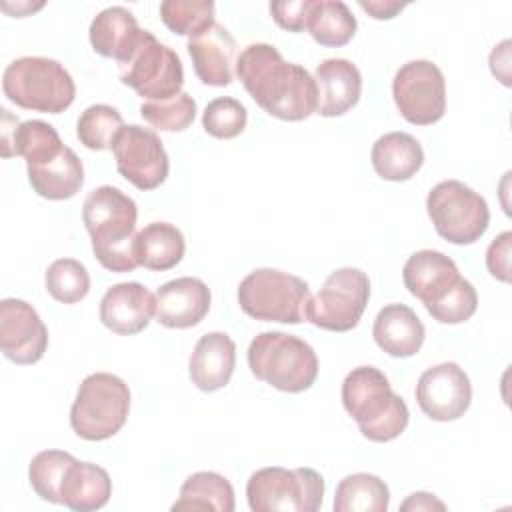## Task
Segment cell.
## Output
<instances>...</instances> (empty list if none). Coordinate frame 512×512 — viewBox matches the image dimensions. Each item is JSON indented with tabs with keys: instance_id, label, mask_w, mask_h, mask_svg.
<instances>
[{
	"instance_id": "1",
	"label": "cell",
	"mask_w": 512,
	"mask_h": 512,
	"mask_svg": "<svg viewBox=\"0 0 512 512\" xmlns=\"http://www.w3.org/2000/svg\"><path fill=\"white\" fill-rule=\"evenodd\" d=\"M236 76L252 100L274 118L300 122L318 108L314 76L304 66L286 62L272 44H248L236 60Z\"/></svg>"
},
{
	"instance_id": "2",
	"label": "cell",
	"mask_w": 512,
	"mask_h": 512,
	"mask_svg": "<svg viewBox=\"0 0 512 512\" xmlns=\"http://www.w3.org/2000/svg\"><path fill=\"white\" fill-rule=\"evenodd\" d=\"M136 202L116 186H98L82 204V220L96 260L110 272H132L136 256Z\"/></svg>"
},
{
	"instance_id": "3",
	"label": "cell",
	"mask_w": 512,
	"mask_h": 512,
	"mask_svg": "<svg viewBox=\"0 0 512 512\" xmlns=\"http://www.w3.org/2000/svg\"><path fill=\"white\" fill-rule=\"evenodd\" d=\"M342 404L370 442L398 438L410 420L406 402L392 392L386 374L374 366H358L346 374Z\"/></svg>"
},
{
	"instance_id": "4",
	"label": "cell",
	"mask_w": 512,
	"mask_h": 512,
	"mask_svg": "<svg viewBox=\"0 0 512 512\" xmlns=\"http://www.w3.org/2000/svg\"><path fill=\"white\" fill-rule=\"evenodd\" d=\"M248 366L258 380L290 394L308 390L318 376L314 348L302 338L280 330L254 336L248 346Z\"/></svg>"
},
{
	"instance_id": "5",
	"label": "cell",
	"mask_w": 512,
	"mask_h": 512,
	"mask_svg": "<svg viewBox=\"0 0 512 512\" xmlns=\"http://www.w3.org/2000/svg\"><path fill=\"white\" fill-rule=\"evenodd\" d=\"M4 96L20 108L60 114L76 96L70 72L54 58L22 56L12 60L2 74Z\"/></svg>"
},
{
	"instance_id": "6",
	"label": "cell",
	"mask_w": 512,
	"mask_h": 512,
	"mask_svg": "<svg viewBox=\"0 0 512 512\" xmlns=\"http://www.w3.org/2000/svg\"><path fill=\"white\" fill-rule=\"evenodd\" d=\"M130 412L128 384L110 372L88 374L78 386L70 408V426L76 436L100 442L112 438Z\"/></svg>"
},
{
	"instance_id": "7",
	"label": "cell",
	"mask_w": 512,
	"mask_h": 512,
	"mask_svg": "<svg viewBox=\"0 0 512 512\" xmlns=\"http://www.w3.org/2000/svg\"><path fill=\"white\" fill-rule=\"evenodd\" d=\"M308 300V282L276 268H256L238 286L240 308L262 322L300 324Z\"/></svg>"
},
{
	"instance_id": "8",
	"label": "cell",
	"mask_w": 512,
	"mask_h": 512,
	"mask_svg": "<svg viewBox=\"0 0 512 512\" xmlns=\"http://www.w3.org/2000/svg\"><path fill=\"white\" fill-rule=\"evenodd\" d=\"M246 498L252 512H316L324 478L314 468H260L246 482Z\"/></svg>"
},
{
	"instance_id": "9",
	"label": "cell",
	"mask_w": 512,
	"mask_h": 512,
	"mask_svg": "<svg viewBox=\"0 0 512 512\" xmlns=\"http://www.w3.org/2000/svg\"><path fill=\"white\" fill-rule=\"evenodd\" d=\"M426 210L436 232L458 246L480 240L490 224L486 200L460 180H442L426 196Z\"/></svg>"
},
{
	"instance_id": "10",
	"label": "cell",
	"mask_w": 512,
	"mask_h": 512,
	"mask_svg": "<svg viewBox=\"0 0 512 512\" xmlns=\"http://www.w3.org/2000/svg\"><path fill=\"white\" fill-rule=\"evenodd\" d=\"M370 300V280L360 268H338L310 296L304 318L330 332H348L358 326Z\"/></svg>"
},
{
	"instance_id": "11",
	"label": "cell",
	"mask_w": 512,
	"mask_h": 512,
	"mask_svg": "<svg viewBox=\"0 0 512 512\" xmlns=\"http://www.w3.org/2000/svg\"><path fill=\"white\" fill-rule=\"evenodd\" d=\"M120 80L142 98L168 100L180 94L184 70L178 54L144 30L130 60L120 64Z\"/></svg>"
},
{
	"instance_id": "12",
	"label": "cell",
	"mask_w": 512,
	"mask_h": 512,
	"mask_svg": "<svg viewBox=\"0 0 512 512\" xmlns=\"http://www.w3.org/2000/svg\"><path fill=\"white\" fill-rule=\"evenodd\" d=\"M392 96L402 118L416 126L436 124L446 112V80L430 60H410L392 80Z\"/></svg>"
},
{
	"instance_id": "13",
	"label": "cell",
	"mask_w": 512,
	"mask_h": 512,
	"mask_svg": "<svg viewBox=\"0 0 512 512\" xmlns=\"http://www.w3.org/2000/svg\"><path fill=\"white\" fill-rule=\"evenodd\" d=\"M112 154L120 176L138 190H154L168 176V154L160 136L150 128L124 126L112 144Z\"/></svg>"
},
{
	"instance_id": "14",
	"label": "cell",
	"mask_w": 512,
	"mask_h": 512,
	"mask_svg": "<svg viewBox=\"0 0 512 512\" xmlns=\"http://www.w3.org/2000/svg\"><path fill=\"white\" fill-rule=\"evenodd\" d=\"M414 394L420 410L430 420L452 422L470 408L472 384L456 362H442L422 372Z\"/></svg>"
},
{
	"instance_id": "15",
	"label": "cell",
	"mask_w": 512,
	"mask_h": 512,
	"mask_svg": "<svg viewBox=\"0 0 512 512\" xmlns=\"http://www.w3.org/2000/svg\"><path fill=\"white\" fill-rule=\"evenodd\" d=\"M0 348L20 366L36 364L48 348V330L38 312L20 298L0 302Z\"/></svg>"
},
{
	"instance_id": "16",
	"label": "cell",
	"mask_w": 512,
	"mask_h": 512,
	"mask_svg": "<svg viewBox=\"0 0 512 512\" xmlns=\"http://www.w3.org/2000/svg\"><path fill=\"white\" fill-rule=\"evenodd\" d=\"M156 314V296L140 282H120L100 300V322L120 336L142 332Z\"/></svg>"
},
{
	"instance_id": "17",
	"label": "cell",
	"mask_w": 512,
	"mask_h": 512,
	"mask_svg": "<svg viewBox=\"0 0 512 512\" xmlns=\"http://www.w3.org/2000/svg\"><path fill=\"white\" fill-rule=\"evenodd\" d=\"M210 302V290L200 278L182 276L158 288L154 316L166 328H192L204 320Z\"/></svg>"
},
{
	"instance_id": "18",
	"label": "cell",
	"mask_w": 512,
	"mask_h": 512,
	"mask_svg": "<svg viewBox=\"0 0 512 512\" xmlns=\"http://www.w3.org/2000/svg\"><path fill=\"white\" fill-rule=\"evenodd\" d=\"M188 54L202 84L228 86L234 80L236 40L218 22L188 40Z\"/></svg>"
},
{
	"instance_id": "19",
	"label": "cell",
	"mask_w": 512,
	"mask_h": 512,
	"mask_svg": "<svg viewBox=\"0 0 512 512\" xmlns=\"http://www.w3.org/2000/svg\"><path fill=\"white\" fill-rule=\"evenodd\" d=\"M460 278L454 260L438 250H418L402 268L404 286L424 308L438 302Z\"/></svg>"
},
{
	"instance_id": "20",
	"label": "cell",
	"mask_w": 512,
	"mask_h": 512,
	"mask_svg": "<svg viewBox=\"0 0 512 512\" xmlns=\"http://www.w3.org/2000/svg\"><path fill=\"white\" fill-rule=\"evenodd\" d=\"M318 88L316 112L324 118L346 114L354 108L362 94V74L346 58H328L318 64L314 72Z\"/></svg>"
},
{
	"instance_id": "21",
	"label": "cell",
	"mask_w": 512,
	"mask_h": 512,
	"mask_svg": "<svg viewBox=\"0 0 512 512\" xmlns=\"http://www.w3.org/2000/svg\"><path fill=\"white\" fill-rule=\"evenodd\" d=\"M236 366V344L224 332H208L196 342L188 374L192 384L202 392H216L224 388Z\"/></svg>"
},
{
	"instance_id": "22",
	"label": "cell",
	"mask_w": 512,
	"mask_h": 512,
	"mask_svg": "<svg viewBox=\"0 0 512 512\" xmlns=\"http://www.w3.org/2000/svg\"><path fill=\"white\" fill-rule=\"evenodd\" d=\"M142 32L144 30L138 26L134 14L128 8L110 6L94 16L88 36L96 54L124 64L138 48Z\"/></svg>"
},
{
	"instance_id": "23",
	"label": "cell",
	"mask_w": 512,
	"mask_h": 512,
	"mask_svg": "<svg viewBox=\"0 0 512 512\" xmlns=\"http://www.w3.org/2000/svg\"><path fill=\"white\" fill-rule=\"evenodd\" d=\"M372 336L388 356L410 358L422 348L426 330L412 308L406 304H388L376 314Z\"/></svg>"
},
{
	"instance_id": "24",
	"label": "cell",
	"mask_w": 512,
	"mask_h": 512,
	"mask_svg": "<svg viewBox=\"0 0 512 512\" xmlns=\"http://www.w3.org/2000/svg\"><path fill=\"white\" fill-rule=\"evenodd\" d=\"M26 168L32 190L48 200H68L84 184L82 160L68 146L56 158Z\"/></svg>"
},
{
	"instance_id": "25",
	"label": "cell",
	"mask_w": 512,
	"mask_h": 512,
	"mask_svg": "<svg viewBox=\"0 0 512 512\" xmlns=\"http://www.w3.org/2000/svg\"><path fill=\"white\" fill-rule=\"evenodd\" d=\"M376 174L390 182L410 180L424 164L420 142L406 132H388L380 136L370 152Z\"/></svg>"
},
{
	"instance_id": "26",
	"label": "cell",
	"mask_w": 512,
	"mask_h": 512,
	"mask_svg": "<svg viewBox=\"0 0 512 512\" xmlns=\"http://www.w3.org/2000/svg\"><path fill=\"white\" fill-rule=\"evenodd\" d=\"M62 504L76 512L100 510L112 496V480L108 472L92 462L76 460L60 488Z\"/></svg>"
},
{
	"instance_id": "27",
	"label": "cell",
	"mask_w": 512,
	"mask_h": 512,
	"mask_svg": "<svg viewBox=\"0 0 512 512\" xmlns=\"http://www.w3.org/2000/svg\"><path fill=\"white\" fill-rule=\"evenodd\" d=\"M186 252V242L182 232L170 222H150L136 236V256L138 264L164 272L180 264Z\"/></svg>"
},
{
	"instance_id": "28",
	"label": "cell",
	"mask_w": 512,
	"mask_h": 512,
	"mask_svg": "<svg viewBox=\"0 0 512 512\" xmlns=\"http://www.w3.org/2000/svg\"><path fill=\"white\" fill-rule=\"evenodd\" d=\"M234 488L218 472L202 470L194 472L180 486V498L172 504V510H216L232 512Z\"/></svg>"
},
{
	"instance_id": "29",
	"label": "cell",
	"mask_w": 512,
	"mask_h": 512,
	"mask_svg": "<svg viewBox=\"0 0 512 512\" xmlns=\"http://www.w3.org/2000/svg\"><path fill=\"white\" fill-rule=\"evenodd\" d=\"M390 506L388 484L368 472L348 474L334 494V512H386Z\"/></svg>"
},
{
	"instance_id": "30",
	"label": "cell",
	"mask_w": 512,
	"mask_h": 512,
	"mask_svg": "<svg viewBox=\"0 0 512 512\" xmlns=\"http://www.w3.org/2000/svg\"><path fill=\"white\" fill-rule=\"evenodd\" d=\"M358 22L350 8L340 0H316L308 18V32L320 46L338 48L356 34Z\"/></svg>"
},
{
	"instance_id": "31",
	"label": "cell",
	"mask_w": 512,
	"mask_h": 512,
	"mask_svg": "<svg viewBox=\"0 0 512 512\" xmlns=\"http://www.w3.org/2000/svg\"><path fill=\"white\" fill-rule=\"evenodd\" d=\"M76 462L70 452L64 450H42L28 466V480L32 490L46 502L62 504L60 488L68 468Z\"/></svg>"
},
{
	"instance_id": "32",
	"label": "cell",
	"mask_w": 512,
	"mask_h": 512,
	"mask_svg": "<svg viewBox=\"0 0 512 512\" xmlns=\"http://www.w3.org/2000/svg\"><path fill=\"white\" fill-rule=\"evenodd\" d=\"M122 128L124 120L114 106L92 104L80 114L76 122V136L88 150H112Z\"/></svg>"
},
{
	"instance_id": "33",
	"label": "cell",
	"mask_w": 512,
	"mask_h": 512,
	"mask_svg": "<svg viewBox=\"0 0 512 512\" xmlns=\"http://www.w3.org/2000/svg\"><path fill=\"white\" fill-rule=\"evenodd\" d=\"M46 290L62 304H76L90 290V274L86 266L74 258H58L46 270Z\"/></svg>"
},
{
	"instance_id": "34",
	"label": "cell",
	"mask_w": 512,
	"mask_h": 512,
	"mask_svg": "<svg viewBox=\"0 0 512 512\" xmlns=\"http://www.w3.org/2000/svg\"><path fill=\"white\" fill-rule=\"evenodd\" d=\"M160 18L174 34L192 38L214 24V2L166 0L160 4Z\"/></svg>"
},
{
	"instance_id": "35",
	"label": "cell",
	"mask_w": 512,
	"mask_h": 512,
	"mask_svg": "<svg viewBox=\"0 0 512 512\" xmlns=\"http://www.w3.org/2000/svg\"><path fill=\"white\" fill-rule=\"evenodd\" d=\"M140 116L154 128L164 132L186 130L196 118V102L188 92H180L168 100H146Z\"/></svg>"
},
{
	"instance_id": "36",
	"label": "cell",
	"mask_w": 512,
	"mask_h": 512,
	"mask_svg": "<svg viewBox=\"0 0 512 512\" xmlns=\"http://www.w3.org/2000/svg\"><path fill=\"white\" fill-rule=\"evenodd\" d=\"M248 122V112L244 104L230 96L214 98L206 104L202 112V126L204 130L220 140L236 138L244 132Z\"/></svg>"
},
{
	"instance_id": "37",
	"label": "cell",
	"mask_w": 512,
	"mask_h": 512,
	"mask_svg": "<svg viewBox=\"0 0 512 512\" xmlns=\"http://www.w3.org/2000/svg\"><path fill=\"white\" fill-rule=\"evenodd\" d=\"M478 308L476 288L460 278L438 302L428 306V314L442 324H460L466 322Z\"/></svg>"
},
{
	"instance_id": "38",
	"label": "cell",
	"mask_w": 512,
	"mask_h": 512,
	"mask_svg": "<svg viewBox=\"0 0 512 512\" xmlns=\"http://www.w3.org/2000/svg\"><path fill=\"white\" fill-rule=\"evenodd\" d=\"M316 0H280L270 2L274 22L288 32H302L308 28V18Z\"/></svg>"
},
{
	"instance_id": "39",
	"label": "cell",
	"mask_w": 512,
	"mask_h": 512,
	"mask_svg": "<svg viewBox=\"0 0 512 512\" xmlns=\"http://www.w3.org/2000/svg\"><path fill=\"white\" fill-rule=\"evenodd\" d=\"M510 246L512 232L506 230L500 236H496L486 250L488 272L500 282H510Z\"/></svg>"
},
{
	"instance_id": "40",
	"label": "cell",
	"mask_w": 512,
	"mask_h": 512,
	"mask_svg": "<svg viewBox=\"0 0 512 512\" xmlns=\"http://www.w3.org/2000/svg\"><path fill=\"white\" fill-rule=\"evenodd\" d=\"M402 512H430V510H446V504L442 500H438L434 494L430 492H412L402 504H400Z\"/></svg>"
},
{
	"instance_id": "41",
	"label": "cell",
	"mask_w": 512,
	"mask_h": 512,
	"mask_svg": "<svg viewBox=\"0 0 512 512\" xmlns=\"http://www.w3.org/2000/svg\"><path fill=\"white\" fill-rule=\"evenodd\" d=\"M358 6L376 20H390L406 8L404 2H396V0H368V2L360 0Z\"/></svg>"
},
{
	"instance_id": "42",
	"label": "cell",
	"mask_w": 512,
	"mask_h": 512,
	"mask_svg": "<svg viewBox=\"0 0 512 512\" xmlns=\"http://www.w3.org/2000/svg\"><path fill=\"white\" fill-rule=\"evenodd\" d=\"M498 62V66H494V68H490L492 70V74L504 84V86H508L510 84V74H508V62H510V40H504V48H502V58H498L496 56V52L492 50V54H490V64H496Z\"/></svg>"
}]
</instances>
